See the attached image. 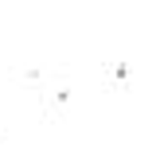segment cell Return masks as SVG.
<instances>
[{
  "mask_svg": "<svg viewBox=\"0 0 160 148\" xmlns=\"http://www.w3.org/2000/svg\"><path fill=\"white\" fill-rule=\"evenodd\" d=\"M129 78H133V70H129V62H117V66H113V82H129Z\"/></svg>",
  "mask_w": 160,
  "mask_h": 148,
  "instance_id": "1",
  "label": "cell"
}]
</instances>
